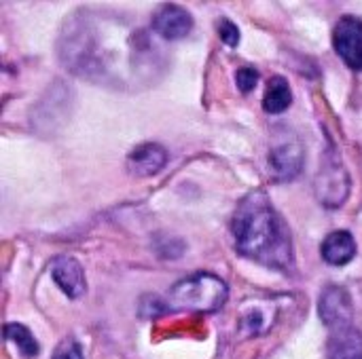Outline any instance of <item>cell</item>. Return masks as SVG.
<instances>
[{
	"label": "cell",
	"instance_id": "6da1fadb",
	"mask_svg": "<svg viewBox=\"0 0 362 359\" xmlns=\"http://www.w3.org/2000/svg\"><path fill=\"white\" fill-rule=\"evenodd\" d=\"M238 254L267 269L288 271L295 264L293 235L263 190L246 195L231 220Z\"/></svg>",
	"mask_w": 362,
	"mask_h": 359
},
{
	"label": "cell",
	"instance_id": "7a4b0ae2",
	"mask_svg": "<svg viewBox=\"0 0 362 359\" xmlns=\"http://www.w3.org/2000/svg\"><path fill=\"white\" fill-rule=\"evenodd\" d=\"M227 284L212 273H195L168 292V307L174 311H193V313H212L218 311L227 300Z\"/></svg>",
	"mask_w": 362,
	"mask_h": 359
},
{
	"label": "cell",
	"instance_id": "3957f363",
	"mask_svg": "<svg viewBox=\"0 0 362 359\" xmlns=\"http://www.w3.org/2000/svg\"><path fill=\"white\" fill-rule=\"evenodd\" d=\"M316 197L327 207H339L346 203L350 195V176L341 163V159L331 150L320 165V171L314 182Z\"/></svg>",
	"mask_w": 362,
	"mask_h": 359
},
{
	"label": "cell",
	"instance_id": "277c9868",
	"mask_svg": "<svg viewBox=\"0 0 362 359\" xmlns=\"http://www.w3.org/2000/svg\"><path fill=\"white\" fill-rule=\"evenodd\" d=\"M267 161H269V171L278 182H288L297 178L305 161V150L301 140L293 133L278 135V140L269 148Z\"/></svg>",
	"mask_w": 362,
	"mask_h": 359
},
{
	"label": "cell",
	"instance_id": "5b68a950",
	"mask_svg": "<svg viewBox=\"0 0 362 359\" xmlns=\"http://www.w3.org/2000/svg\"><path fill=\"white\" fill-rule=\"evenodd\" d=\"M335 53L352 70L362 72V19L354 15H344L333 30Z\"/></svg>",
	"mask_w": 362,
	"mask_h": 359
},
{
	"label": "cell",
	"instance_id": "8992f818",
	"mask_svg": "<svg viewBox=\"0 0 362 359\" xmlns=\"http://www.w3.org/2000/svg\"><path fill=\"white\" fill-rule=\"evenodd\" d=\"M318 311H320V320L325 322V326L329 330L354 324L352 322L354 320V305H352L348 290L341 286H329L322 292L320 303H318Z\"/></svg>",
	"mask_w": 362,
	"mask_h": 359
},
{
	"label": "cell",
	"instance_id": "52a82bcc",
	"mask_svg": "<svg viewBox=\"0 0 362 359\" xmlns=\"http://www.w3.org/2000/svg\"><path fill=\"white\" fill-rule=\"evenodd\" d=\"M153 32L159 34L163 40H180L191 34L193 30V17L187 8L178 4H163L153 15Z\"/></svg>",
	"mask_w": 362,
	"mask_h": 359
},
{
	"label": "cell",
	"instance_id": "ba28073f",
	"mask_svg": "<svg viewBox=\"0 0 362 359\" xmlns=\"http://www.w3.org/2000/svg\"><path fill=\"white\" fill-rule=\"evenodd\" d=\"M49 273L51 279L55 281V286L68 296V298H81L87 290L85 284V271L81 267V262L72 256H57L51 260L49 264Z\"/></svg>",
	"mask_w": 362,
	"mask_h": 359
},
{
	"label": "cell",
	"instance_id": "9c48e42d",
	"mask_svg": "<svg viewBox=\"0 0 362 359\" xmlns=\"http://www.w3.org/2000/svg\"><path fill=\"white\" fill-rule=\"evenodd\" d=\"M165 163H168V150L153 142L140 144L127 154V169L136 178L157 176L165 167Z\"/></svg>",
	"mask_w": 362,
	"mask_h": 359
},
{
	"label": "cell",
	"instance_id": "30bf717a",
	"mask_svg": "<svg viewBox=\"0 0 362 359\" xmlns=\"http://www.w3.org/2000/svg\"><path fill=\"white\" fill-rule=\"evenodd\" d=\"M327 353L329 359H362V332L354 324L333 328Z\"/></svg>",
	"mask_w": 362,
	"mask_h": 359
},
{
	"label": "cell",
	"instance_id": "8fae6325",
	"mask_svg": "<svg viewBox=\"0 0 362 359\" xmlns=\"http://www.w3.org/2000/svg\"><path fill=\"white\" fill-rule=\"evenodd\" d=\"M322 260L331 267H346L356 256V239L350 231H333L320 245Z\"/></svg>",
	"mask_w": 362,
	"mask_h": 359
},
{
	"label": "cell",
	"instance_id": "7c38bea8",
	"mask_svg": "<svg viewBox=\"0 0 362 359\" xmlns=\"http://www.w3.org/2000/svg\"><path fill=\"white\" fill-rule=\"evenodd\" d=\"M291 104H293V89H291L288 80L284 76H272V80L267 83V89H265V97H263L265 112L280 114Z\"/></svg>",
	"mask_w": 362,
	"mask_h": 359
},
{
	"label": "cell",
	"instance_id": "4fadbf2b",
	"mask_svg": "<svg viewBox=\"0 0 362 359\" xmlns=\"http://www.w3.org/2000/svg\"><path fill=\"white\" fill-rule=\"evenodd\" d=\"M4 339L17 347V351L25 359L36 358L38 355V343L32 336V332L21 326V324H6L4 326Z\"/></svg>",
	"mask_w": 362,
	"mask_h": 359
},
{
	"label": "cell",
	"instance_id": "5bb4252c",
	"mask_svg": "<svg viewBox=\"0 0 362 359\" xmlns=\"http://www.w3.org/2000/svg\"><path fill=\"white\" fill-rule=\"evenodd\" d=\"M235 83L242 93H250L259 83V72L255 68H240L235 72Z\"/></svg>",
	"mask_w": 362,
	"mask_h": 359
},
{
	"label": "cell",
	"instance_id": "9a60e30c",
	"mask_svg": "<svg viewBox=\"0 0 362 359\" xmlns=\"http://www.w3.org/2000/svg\"><path fill=\"white\" fill-rule=\"evenodd\" d=\"M218 36H221V40L227 47H238V42H240V30L229 19H221L218 21Z\"/></svg>",
	"mask_w": 362,
	"mask_h": 359
},
{
	"label": "cell",
	"instance_id": "2e32d148",
	"mask_svg": "<svg viewBox=\"0 0 362 359\" xmlns=\"http://www.w3.org/2000/svg\"><path fill=\"white\" fill-rule=\"evenodd\" d=\"M51 359H85L83 358V351H81V345L72 339H66L53 353Z\"/></svg>",
	"mask_w": 362,
	"mask_h": 359
}]
</instances>
